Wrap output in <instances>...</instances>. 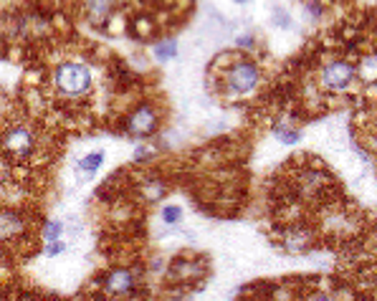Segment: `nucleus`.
Wrapping results in <instances>:
<instances>
[{
  "mask_svg": "<svg viewBox=\"0 0 377 301\" xmlns=\"http://www.w3.org/2000/svg\"><path fill=\"white\" fill-rule=\"evenodd\" d=\"M53 89H56L61 96L66 99H81L92 92L94 79H92V69L81 61H64L53 69Z\"/></svg>",
  "mask_w": 377,
  "mask_h": 301,
  "instance_id": "nucleus-1",
  "label": "nucleus"
},
{
  "mask_svg": "<svg viewBox=\"0 0 377 301\" xmlns=\"http://www.w3.org/2000/svg\"><path fill=\"white\" fill-rule=\"evenodd\" d=\"M0 147H3V152H6L10 160L26 162V160H31V155L36 152L38 137L36 132H33V127H28V124H13V127H8L6 132H3Z\"/></svg>",
  "mask_w": 377,
  "mask_h": 301,
  "instance_id": "nucleus-2",
  "label": "nucleus"
},
{
  "mask_svg": "<svg viewBox=\"0 0 377 301\" xmlns=\"http://www.w3.org/2000/svg\"><path fill=\"white\" fill-rule=\"evenodd\" d=\"M357 79H360V76H357V66L344 61V58H329L319 69V84L324 86L327 92H335V94L347 92Z\"/></svg>",
  "mask_w": 377,
  "mask_h": 301,
  "instance_id": "nucleus-3",
  "label": "nucleus"
},
{
  "mask_svg": "<svg viewBox=\"0 0 377 301\" xmlns=\"http://www.w3.org/2000/svg\"><path fill=\"white\" fill-rule=\"evenodd\" d=\"M258 81H261V69H258V64L251 61V58L235 61L226 71V89L228 94H235V96L251 94L258 86Z\"/></svg>",
  "mask_w": 377,
  "mask_h": 301,
  "instance_id": "nucleus-4",
  "label": "nucleus"
},
{
  "mask_svg": "<svg viewBox=\"0 0 377 301\" xmlns=\"http://www.w3.org/2000/svg\"><path fill=\"white\" fill-rule=\"evenodd\" d=\"M157 129H160V114L152 104H140L127 117V132L137 139H147V137L157 135Z\"/></svg>",
  "mask_w": 377,
  "mask_h": 301,
  "instance_id": "nucleus-5",
  "label": "nucleus"
},
{
  "mask_svg": "<svg viewBox=\"0 0 377 301\" xmlns=\"http://www.w3.org/2000/svg\"><path fill=\"white\" fill-rule=\"evenodd\" d=\"M104 291H107L109 296H127L135 291L137 286V276L132 271H127V268H117V271H109L107 276H104Z\"/></svg>",
  "mask_w": 377,
  "mask_h": 301,
  "instance_id": "nucleus-6",
  "label": "nucleus"
},
{
  "mask_svg": "<svg viewBox=\"0 0 377 301\" xmlns=\"http://www.w3.org/2000/svg\"><path fill=\"white\" fill-rule=\"evenodd\" d=\"M26 218L15 210L0 208V241H15L26 233Z\"/></svg>",
  "mask_w": 377,
  "mask_h": 301,
  "instance_id": "nucleus-7",
  "label": "nucleus"
},
{
  "mask_svg": "<svg viewBox=\"0 0 377 301\" xmlns=\"http://www.w3.org/2000/svg\"><path fill=\"white\" fill-rule=\"evenodd\" d=\"M314 246V233L304 225H294V228H286L284 233V248L289 253H304Z\"/></svg>",
  "mask_w": 377,
  "mask_h": 301,
  "instance_id": "nucleus-8",
  "label": "nucleus"
},
{
  "mask_svg": "<svg viewBox=\"0 0 377 301\" xmlns=\"http://www.w3.org/2000/svg\"><path fill=\"white\" fill-rule=\"evenodd\" d=\"M114 6H117V0H84L86 21L92 23V26H97V28H101L109 21Z\"/></svg>",
  "mask_w": 377,
  "mask_h": 301,
  "instance_id": "nucleus-9",
  "label": "nucleus"
},
{
  "mask_svg": "<svg viewBox=\"0 0 377 301\" xmlns=\"http://www.w3.org/2000/svg\"><path fill=\"white\" fill-rule=\"evenodd\" d=\"M104 165V152L97 150V152H89V155H84V157L76 162V170L84 175V178H92L94 172L99 170V167Z\"/></svg>",
  "mask_w": 377,
  "mask_h": 301,
  "instance_id": "nucleus-10",
  "label": "nucleus"
},
{
  "mask_svg": "<svg viewBox=\"0 0 377 301\" xmlns=\"http://www.w3.org/2000/svg\"><path fill=\"white\" fill-rule=\"evenodd\" d=\"M200 273H203L200 264H192V261H175L170 266V276L178 281H190L192 276H200Z\"/></svg>",
  "mask_w": 377,
  "mask_h": 301,
  "instance_id": "nucleus-11",
  "label": "nucleus"
},
{
  "mask_svg": "<svg viewBox=\"0 0 377 301\" xmlns=\"http://www.w3.org/2000/svg\"><path fill=\"white\" fill-rule=\"evenodd\" d=\"M152 53H155L157 61H172V58L178 56V41L175 38H165V41H157L152 46Z\"/></svg>",
  "mask_w": 377,
  "mask_h": 301,
  "instance_id": "nucleus-12",
  "label": "nucleus"
},
{
  "mask_svg": "<svg viewBox=\"0 0 377 301\" xmlns=\"http://www.w3.org/2000/svg\"><path fill=\"white\" fill-rule=\"evenodd\" d=\"M165 193H167V187H165L160 180H144L142 182V198L144 200L157 203L160 198H165Z\"/></svg>",
  "mask_w": 377,
  "mask_h": 301,
  "instance_id": "nucleus-13",
  "label": "nucleus"
},
{
  "mask_svg": "<svg viewBox=\"0 0 377 301\" xmlns=\"http://www.w3.org/2000/svg\"><path fill=\"white\" fill-rule=\"evenodd\" d=\"M274 137H276L281 144H296L301 139V129L286 127V124H276V127H274Z\"/></svg>",
  "mask_w": 377,
  "mask_h": 301,
  "instance_id": "nucleus-14",
  "label": "nucleus"
},
{
  "mask_svg": "<svg viewBox=\"0 0 377 301\" xmlns=\"http://www.w3.org/2000/svg\"><path fill=\"white\" fill-rule=\"evenodd\" d=\"M58 238H64V223L61 221H51L43 225V241L51 243V241H58Z\"/></svg>",
  "mask_w": 377,
  "mask_h": 301,
  "instance_id": "nucleus-15",
  "label": "nucleus"
},
{
  "mask_svg": "<svg viewBox=\"0 0 377 301\" xmlns=\"http://www.w3.org/2000/svg\"><path fill=\"white\" fill-rule=\"evenodd\" d=\"M162 223H167V225H180V223H183V208H180V205H165Z\"/></svg>",
  "mask_w": 377,
  "mask_h": 301,
  "instance_id": "nucleus-16",
  "label": "nucleus"
},
{
  "mask_svg": "<svg viewBox=\"0 0 377 301\" xmlns=\"http://www.w3.org/2000/svg\"><path fill=\"white\" fill-rule=\"evenodd\" d=\"M271 23H274V26H278V28L289 31V28H292V15H289V10H284V8H274V13H271Z\"/></svg>",
  "mask_w": 377,
  "mask_h": 301,
  "instance_id": "nucleus-17",
  "label": "nucleus"
},
{
  "mask_svg": "<svg viewBox=\"0 0 377 301\" xmlns=\"http://www.w3.org/2000/svg\"><path fill=\"white\" fill-rule=\"evenodd\" d=\"M10 180H13V167H10V162L6 157H0V187L8 185Z\"/></svg>",
  "mask_w": 377,
  "mask_h": 301,
  "instance_id": "nucleus-18",
  "label": "nucleus"
},
{
  "mask_svg": "<svg viewBox=\"0 0 377 301\" xmlns=\"http://www.w3.org/2000/svg\"><path fill=\"white\" fill-rule=\"evenodd\" d=\"M66 251V243L64 238H58V241H51V243H46V256H61V253Z\"/></svg>",
  "mask_w": 377,
  "mask_h": 301,
  "instance_id": "nucleus-19",
  "label": "nucleus"
},
{
  "mask_svg": "<svg viewBox=\"0 0 377 301\" xmlns=\"http://www.w3.org/2000/svg\"><path fill=\"white\" fill-rule=\"evenodd\" d=\"M304 10H306V15H314V18H319L321 15V6L317 3V0H306Z\"/></svg>",
  "mask_w": 377,
  "mask_h": 301,
  "instance_id": "nucleus-20",
  "label": "nucleus"
},
{
  "mask_svg": "<svg viewBox=\"0 0 377 301\" xmlns=\"http://www.w3.org/2000/svg\"><path fill=\"white\" fill-rule=\"evenodd\" d=\"M235 46H238V49L253 51V49H256V38H253V36H241L238 41H235Z\"/></svg>",
  "mask_w": 377,
  "mask_h": 301,
  "instance_id": "nucleus-21",
  "label": "nucleus"
},
{
  "mask_svg": "<svg viewBox=\"0 0 377 301\" xmlns=\"http://www.w3.org/2000/svg\"><path fill=\"white\" fill-rule=\"evenodd\" d=\"M306 301H337V299H335V296L324 294V291H317V294H312Z\"/></svg>",
  "mask_w": 377,
  "mask_h": 301,
  "instance_id": "nucleus-22",
  "label": "nucleus"
},
{
  "mask_svg": "<svg viewBox=\"0 0 377 301\" xmlns=\"http://www.w3.org/2000/svg\"><path fill=\"white\" fill-rule=\"evenodd\" d=\"M172 301H195L192 296H178V299H172Z\"/></svg>",
  "mask_w": 377,
  "mask_h": 301,
  "instance_id": "nucleus-23",
  "label": "nucleus"
},
{
  "mask_svg": "<svg viewBox=\"0 0 377 301\" xmlns=\"http://www.w3.org/2000/svg\"><path fill=\"white\" fill-rule=\"evenodd\" d=\"M233 3H238V6H243V3H249V0H233Z\"/></svg>",
  "mask_w": 377,
  "mask_h": 301,
  "instance_id": "nucleus-24",
  "label": "nucleus"
}]
</instances>
